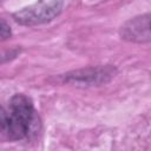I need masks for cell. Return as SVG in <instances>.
I'll return each mask as SVG.
<instances>
[{
  "label": "cell",
  "mask_w": 151,
  "mask_h": 151,
  "mask_svg": "<svg viewBox=\"0 0 151 151\" xmlns=\"http://www.w3.org/2000/svg\"><path fill=\"white\" fill-rule=\"evenodd\" d=\"M34 117L33 104L24 94L11 98L8 107L1 111V131L9 140L24 139L29 131Z\"/></svg>",
  "instance_id": "1"
},
{
  "label": "cell",
  "mask_w": 151,
  "mask_h": 151,
  "mask_svg": "<svg viewBox=\"0 0 151 151\" xmlns=\"http://www.w3.org/2000/svg\"><path fill=\"white\" fill-rule=\"evenodd\" d=\"M63 1L52 0L48 4H40L28 8H24L13 14V18L17 22L26 26L39 25L53 20L61 12Z\"/></svg>",
  "instance_id": "2"
},
{
  "label": "cell",
  "mask_w": 151,
  "mask_h": 151,
  "mask_svg": "<svg viewBox=\"0 0 151 151\" xmlns=\"http://www.w3.org/2000/svg\"><path fill=\"white\" fill-rule=\"evenodd\" d=\"M119 34L131 42H151V13L130 19L122 26Z\"/></svg>",
  "instance_id": "3"
},
{
  "label": "cell",
  "mask_w": 151,
  "mask_h": 151,
  "mask_svg": "<svg viewBox=\"0 0 151 151\" xmlns=\"http://www.w3.org/2000/svg\"><path fill=\"white\" fill-rule=\"evenodd\" d=\"M114 74V68L105 66V67H92L81 71H76L71 74H67V81L80 83V84H100L107 81Z\"/></svg>",
  "instance_id": "4"
},
{
  "label": "cell",
  "mask_w": 151,
  "mask_h": 151,
  "mask_svg": "<svg viewBox=\"0 0 151 151\" xmlns=\"http://www.w3.org/2000/svg\"><path fill=\"white\" fill-rule=\"evenodd\" d=\"M0 34H1V39H2V40H6V39H7V38H9V35H11V29H9V26L6 24V21H5L4 19L1 20Z\"/></svg>",
  "instance_id": "5"
}]
</instances>
